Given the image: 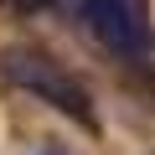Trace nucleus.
Instances as JSON below:
<instances>
[{
  "mask_svg": "<svg viewBox=\"0 0 155 155\" xmlns=\"http://www.w3.org/2000/svg\"><path fill=\"white\" fill-rule=\"evenodd\" d=\"M0 78H5L11 88L31 93L36 104L67 114L72 124L98 129V109H93L88 83L78 72H67V62H57L52 52H41V47H5V52H0Z\"/></svg>",
  "mask_w": 155,
  "mask_h": 155,
  "instance_id": "obj_1",
  "label": "nucleus"
},
{
  "mask_svg": "<svg viewBox=\"0 0 155 155\" xmlns=\"http://www.w3.org/2000/svg\"><path fill=\"white\" fill-rule=\"evenodd\" d=\"M83 26L104 52H114L124 62H140L155 47L150 0H83Z\"/></svg>",
  "mask_w": 155,
  "mask_h": 155,
  "instance_id": "obj_2",
  "label": "nucleus"
},
{
  "mask_svg": "<svg viewBox=\"0 0 155 155\" xmlns=\"http://www.w3.org/2000/svg\"><path fill=\"white\" fill-rule=\"evenodd\" d=\"M31 155H67V150H57V145H41V150H31Z\"/></svg>",
  "mask_w": 155,
  "mask_h": 155,
  "instance_id": "obj_3",
  "label": "nucleus"
}]
</instances>
